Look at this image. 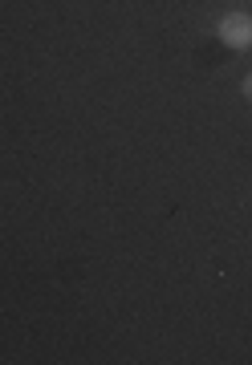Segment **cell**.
<instances>
[{"mask_svg":"<svg viewBox=\"0 0 252 365\" xmlns=\"http://www.w3.org/2000/svg\"><path fill=\"white\" fill-rule=\"evenodd\" d=\"M216 37L224 41L228 49H252V13H244V9H232V13H224L220 21H216Z\"/></svg>","mask_w":252,"mask_h":365,"instance_id":"6da1fadb","label":"cell"},{"mask_svg":"<svg viewBox=\"0 0 252 365\" xmlns=\"http://www.w3.org/2000/svg\"><path fill=\"white\" fill-rule=\"evenodd\" d=\"M240 93L252 102V73H244V81H240Z\"/></svg>","mask_w":252,"mask_h":365,"instance_id":"7a4b0ae2","label":"cell"}]
</instances>
